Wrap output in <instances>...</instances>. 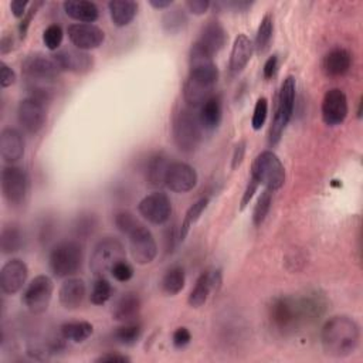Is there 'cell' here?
Here are the masks:
<instances>
[{"label":"cell","instance_id":"6da1fadb","mask_svg":"<svg viewBox=\"0 0 363 363\" xmlns=\"http://www.w3.org/2000/svg\"><path fill=\"white\" fill-rule=\"evenodd\" d=\"M360 340V329L354 319L346 315L332 316L320 330L323 352L332 357H346L352 354Z\"/></svg>","mask_w":363,"mask_h":363},{"label":"cell","instance_id":"7a4b0ae2","mask_svg":"<svg viewBox=\"0 0 363 363\" xmlns=\"http://www.w3.org/2000/svg\"><path fill=\"white\" fill-rule=\"evenodd\" d=\"M173 139L179 150L194 152L203 139V126L193 108H180L173 118Z\"/></svg>","mask_w":363,"mask_h":363},{"label":"cell","instance_id":"3957f363","mask_svg":"<svg viewBox=\"0 0 363 363\" xmlns=\"http://www.w3.org/2000/svg\"><path fill=\"white\" fill-rule=\"evenodd\" d=\"M84 261V248L77 240H62L57 242L48 257L51 272L57 278H68L78 272Z\"/></svg>","mask_w":363,"mask_h":363},{"label":"cell","instance_id":"277c9868","mask_svg":"<svg viewBox=\"0 0 363 363\" xmlns=\"http://www.w3.org/2000/svg\"><path fill=\"white\" fill-rule=\"evenodd\" d=\"M269 320L275 330L282 335L294 333L305 323L299 298L279 296L269 306Z\"/></svg>","mask_w":363,"mask_h":363},{"label":"cell","instance_id":"5b68a950","mask_svg":"<svg viewBox=\"0 0 363 363\" xmlns=\"http://www.w3.org/2000/svg\"><path fill=\"white\" fill-rule=\"evenodd\" d=\"M295 91H296V81L294 77H286L281 84L278 98H277V108L275 115L269 128V145H277L289 123L294 106H295Z\"/></svg>","mask_w":363,"mask_h":363},{"label":"cell","instance_id":"8992f818","mask_svg":"<svg viewBox=\"0 0 363 363\" xmlns=\"http://www.w3.org/2000/svg\"><path fill=\"white\" fill-rule=\"evenodd\" d=\"M126 257L122 241L116 237H104L99 240L89 257V268L95 277H105L112 268Z\"/></svg>","mask_w":363,"mask_h":363},{"label":"cell","instance_id":"52a82bcc","mask_svg":"<svg viewBox=\"0 0 363 363\" xmlns=\"http://www.w3.org/2000/svg\"><path fill=\"white\" fill-rule=\"evenodd\" d=\"M251 177L269 190H278L285 183V169L272 150L258 153L251 164Z\"/></svg>","mask_w":363,"mask_h":363},{"label":"cell","instance_id":"ba28073f","mask_svg":"<svg viewBox=\"0 0 363 363\" xmlns=\"http://www.w3.org/2000/svg\"><path fill=\"white\" fill-rule=\"evenodd\" d=\"M30 190L27 172L16 164L4 166L1 170V193L10 206H20L26 201Z\"/></svg>","mask_w":363,"mask_h":363},{"label":"cell","instance_id":"9c48e42d","mask_svg":"<svg viewBox=\"0 0 363 363\" xmlns=\"http://www.w3.org/2000/svg\"><path fill=\"white\" fill-rule=\"evenodd\" d=\"M21 72L27 81H45L51 82L60 77L62 68L54 55L34 52L24 58Z\"/></svg>","mask_w":363,"mask_h":363},{"label":"cell","instance_id":"30bf717a","mask_svg":"<svg viewBox=\"0 0 363 363\" xmlns=\"http://www.w3.org/2000/svg\"><path fill=\"white\" fill-rule=\"evenodd\" d=\"M54 284L48 275L34 277L26 286L21 301L31 313H43L50 306Z\"/></svg>","mask_w":363,"mask_h":363},{"label":"cell","instance_id":"8fae6325","mask_svg":"<svg viewBox=\"0 0 363 363\" xmlns=\"http://www.w3.org/2000/svg\"><path fill=\"white\" fill-rule=\"evenodd\" d=\"M129 250L132 259L139 265L150 264L157 255V244L153 234L140 224L129 235Z\"/></svg>","mask_w":363,"mask_h":363},{"label":"cell","instance_id":"7c38bea8","mask_svg":"<svg viewBox=\"0 0 363 363\" xmlns=\"http://www.w3.org/2000/svg\"><path fill=\"white\" fill-rule=\"evenodd\" d=\"M138 210L145 220L160 225L167 223L172 216V201L164 193L153 191L139 201Z\"/></svg>","mask_w":363,"mask_h":363},{"label":"cell","instance_id":"4fadbf2b","mask_svg":"<svg viewBox=\"0 0 363 363\" xmlns=\"http://www.w3.org/2000/svg\"><path fill=\"white\" fill-rule=\"evenodd\" d=\"M17 119L27 133L35 135L43 129L47 121L45 104L31 96L21 99L17 108Z\"/></svg>","mask_w":363,"mask_h":363},{"label":"cell","instance_id":"5bb4252c","mask_svg":"<svg viewBox=\"0 0 363 363\" xmlns=\"http://www.w3.org/2000/svg\"><path fill=\"white\" fill-rule=\"evenodd\" d=\"M189 65H190L189 75L203 79L211 85H216L218 79V68L213 60V55L207 52L197 41L190 48Z\"/></svg>","mask_w":363,"mask_h":363},{"label":"cell","instance_id":"9a60e30c","mask_svg":"<svg viewBox=\"0 0 363 363\" xmlns=\"http://www.w3.org/2000/svg\"><path fill=\"white\" fill-rule=\"evenodd\" d=\"M349 112L346 94L339 88H330L322 99V119L328 126L340 125Z\"/></svg>","mask_w":363,"mask_h":363},{"label":"cell","instance_id":"2e32d148","mask_svg":"<svg viewBox=\"0 0 363 363\" xmlns=\"http://www.w3.org/2000/svg\"><path fill=\"white\" fill-rule=\"evenodd\" d=\"M67 34L72 45L82 51L98 48L105 40L104 30L89 23H74L68 26Z\"/></svg>","mask_w":363,"mask_h":363},{"label":"cell","instance_id":"e0dca14e","mask_svg":"<svg viewBox=\"0 0 363 363\" xmlns=\"http://www.w3.org/2000/svg\"><path fill=\"white\" fill-rule=\"evenodd\" d=\"M28 275L27 264L20 258H11L0 269V288L6 295L17 294L26 284Z\"/></svg>","mask_w":363,"mask_h":363},{"label":"cell","instance_id":"ac0fdd59","mask_svg":"<svg viewBox=\"0 0 363 363\" xmlns=\"http://www.w3.org/2000/svg\"><path fill=\"white\" fill-rule=\"evenodd\" d=\"M197 180L199 177L194 167L184 162H172L164 186L174 193H186L196 187Z\"/></svg>","mask_w":363,"mask_h":363},{"label":"cell","instance_id":"d6986e66","mask_svg":"<svg viewBox=\"0 0 363 363\" xmlns=\"http://www.w3.org/2000/svg\"><path fill=\"white\" fill-rule=\"evenodd\" d=\"M221 284V271L220 269H207L196 281L194 288L190 291L187 303L191 308H200L206 303L210 294L216 291Z\"/></svg>","mask_w":363,"mask_h":363},{"label":"cell","instance_id":"ffe728a7","mask_svg":"<svg viewBox=\"0 0 363 363\" xmlns=\"http://www.w3.org/2000/svg\"><path fill=\"white\" fill-rule=\"evenodd\" d=\"M62 71H69L74 74H85L94 65V58L86 51L78 48H64L54 54Z\"/></svg>","mask_w":363,"mask_h":363},{"label":"cell","instance_id":"44dd1931","mask_svg":"<svg viewBox=\"0 0 363 363\" xmlns=\"http://www.w3.org/2000/svg\"><path fill=\"white\" fill-rule=\"evenodd\" d=\"M0 155L9 164L17 163L24 156V138L16 128H4L0 133Z\"/></svg>","mask_w":363,"mask_h":363},{"label":"cell","instance_id":"7402d4cb","mask_svg":"<svg viewBox=\"0 0 363 363\" xmlns=\"http://www.w3.org/2000/svg\"><path fill=\"white\" fill-rule=\"evenodd\" d=\"M140 308H142V299L138 292H133V291L123 292L112 306V318L122 323L133 322L139 316Z\"/></svg>","mask_w":363,"mask_h":363},{"label":"cell","instance_id":"603a6c76","mask_svg":"<svg viewBox=\"0 0 363 363\" xmlns=\"http://www.w3.org/2000/svg\"><path fill=\"white\" fill-rule=\"evenodd\" d=\"M227 41V33L217 20L207 21L200 31L197 43L213 57L223 50Z\"/></svg>","mask_w":363,"mask_h":363},{"label":"cell","instance_id":"cb8c5ba5","mask_svg":"<svg viewBox=\"0 0 363 363\" xmlns=\"http://www.w3.org/2000/svg\"><path fill=\"white\" fill-rule=\"evenodd\" d=\"M85 295V282L75 277H68L58 289V301L65 309H77L84 302Z\"/></svg>","mask_w":363,"mask_h":363},{"label":"cell","instance_id":"d4e9b609","mask_svg":"<svg viewBox=\"0 0 363 363\" xmlns=\"http://www.w3.org/2000/svg\"><path fill=\"white\" fill-rule=\"evenodd\" d=\"M213 88H214V85L189 75V78L184 84V88H183V98H184L187 106H190L193 109L200 108L211 95H214Z\"/></svg>","mask_w":363,"mask_h":363},{"label":"cell","instance_id":"484cf974","mask_svg":"<svg viewBox=\"0 0 363 363\" xmlns=\"http://www.w3.org/2000/svg\"><path fill=\"white\" fill-rule=\"evenodd\" d=\"M352 65V55L345 48H333L323 57L322 69L328 77H343Z\"/></svg>","mask_w":363,"mask_h":363},{"label":"cell","instance_id":"4316f807","mask_svg":"<svg viewBox=\"0 0 363 363\" xmlns=\"http://www.w3.org/2000/svg\"><path fill=\"white\" fill-rule=\"evenodd\" d=\"M252 50H254V44L245 34H238L235 37L231 52H230V62H228V68L233 74H238L245 68V65L251 60Z\"/></svg>","mask_w":363,"mask_h":363},{"label":"cell","instance_id":"83f0119b","mask_svg":"<svg viewBox=\"0 0 363 363\" xmlns=\"http://www.w3.org/2000/svg\"><path fill=\"white\" fill-rule=\"evenodd\" d=\"M62 9L68 17H71L78 23L94 24V21H96L99 17L98 6L94 1L65 0L62 3Z\"/></svg>","mask_w":363,"mask_h":363},{"label":"cell","instance_id":"f1b7e54d","mask_svg":"<svg viewBox=\"0 0 363 363\" xmlns=\"http://www.w3.org/2000/svg\"><path fill=\"white\" fill-rule=\"evenodd\" d=\"M170 164H172V162L169 160V157L164 153H162V152L155 153L149 159L147 166H146V182H147V184L152 186V187L164 186L166 176H167Z\"/></svg>","mask_w":363,"mask_h":363},{"label":"cell","instance_id":"f546056e","mask_svg":"<svg viewBox=\"0 0 363 363\" xmlns=\"http://www.w3.org/2000/svg\"><path fill=\"white\" fill-rule=\"evenodd\" d=\"M223 116V104L218 95H211L200 108H199V119L204 130H214Z\"/></svg>","mask_w":363,"mask_h":363},{"label":"cell","instance_id":"4dcf8cb0","mask_svg":"<svg viewBox=\"0 0 363 363\" xmlns=\"http://www.w3.org/2000/svg\"><path fill=\"white\" fill-rule=\"evenodd\" d=\"M108 10L112 23L116 27H125L136 17L138 3L133 0H112L108 3Z\"/></svg>","mask_w":363,"mask_h":363},{"label":"cell","instance_id":"1f68e13d","mask_svg":"<svg viewBox=\"0 0 363 363\" xmlns=\"http://www.w3.org/2000/svg\"><path fill=\"white\" fill-rule=\"evenodd\" d=\"M299 301H301V308H302L305 323L318 322L328 309L326 298L318 292H313L303 298H299Z\"/></svg>","mask_w":363,"mask_h":363},{"label":"cell","instance_id":"d6a6232c","mask_svg":"<svg viewBox=\"0 0 363 363\" xmlns=\"http://www.w3.org/2000/svg\"><path fill=\"white\" fill-rule=\"evenodd\" d=\"M60 333L64 340L82 343L94 333V326L86 320L67 322L60 326Z\"/></svg>","mask_w":363,"mask_h":363},{"label":"cell","instance_id":"836d02e7","mask_svg":"<svg viewBox=\"0 0 363 363\" xmlns=\"http://www.w3.org/2000/svg\"><path fill=\"white\" fill-rule=\"evenodd\" d=\"M24 237L17 225H6L0 234V250L4 255L14 254L21 250Z\"/></svg>","mask_w":363,"mask_h":363},{"label":"cell","instance_id":"e575fe53","mask_svg":"<svg viewBox=\"0 0 363 363\" xmlns=\"http://www.w3.org/2000/svg\"><path fill=\"white\" fill-rule=\"evenodd\" d=\"M184 282H186V274L183 267L173 265L163 275L162 288L167 295L173 296V295H177L184 288Z\"/></svg>","mask_w":363,"mask_h":363},{"label":"cell","instance_id":"d590c367","mask_svg":"<svg viewBox=\"0 0 363 363\" xmlns=\"http://www.w3.org/2000/svg\"><path fill=\"white\" fill-rule=\"evenodd\" d=\"M208 201H210L208 197H201L194 204H191L189 207V210L186 211V216H184L180 227H179V241H183L187 237L191 225L200 218L203 211L207 208Z\"/></svg>","mask_w":363,"mask_h":363},{"label":"cell","instance_id":"8d00e7d4","mask_svg":"<svg viewBox=\"0 0 363 363\" xmlns=\"http://www.w3.org/2000/svg\"><path fill=\"white\" fill-rule=\"evenodd\" d=\"M187 26V16L184 9L173 7L163 13L162 16V27L169 34H177Z\"/></svg>","mask_w":363,"mask_h":363},{"label":"cell","instance_id":"74e56055","mask_svg":"<svg viewBox=\"0 0 363 363\" xmlns=\"http://www.w3.org/2000/svg\"><path fill=\"white\" fill-rule=\"evenodd\" d=\"M272 34H274V20L271 14H265L258 26L257 30V35H255V50L258 54H264L269 45H271V40H272Z\"/></svg>","mask_w":363,"mask_h":363},{"label":"cell","instance_id":"f35d334b","mask_svg":"<svg viewBox=\"0 0 363 363\" xmlns=\"http://www.w3.org/2000/svg\"><path fill=\"white\" fill-rule=\"evenodd\" d=\"M140 336H142V325L136 320L122 323V326L116 328L113 333V337L116 339V342L125 346L135 345L140 339Z\"/></svg>","mask_w":363,"mask_h":363},{"label":"cell","instance_id":"ab89813d","mask_svg":"<svg viewBox=\"0 0 363 363\" xmlns=\"http://www.w3.org/2000/svg\"><path fill=\"white\" fill-rule=\"evenodd\" d=\"M271 204H272V190L264 189V191L259 194L257 204L254 206V210H252V223L255 227L264 223V220L269 213Z\"/></svg>","mask_w":363,"mask_h":363},{"label":"cell","instance_id":"60d3db41","mask_svg":"<svg viewBox=\"0 0 363 363\" xmlns=\"http://www.w3.org/2000/svg\"><path fill=\"white\" fill-rule=\"evenodd\" d=\"M111 296H112L111 282L105 277H96L89 295L91 302L94 305H104L111 299Z\"/></svg>","mask_w":363,"mask_h":363},{"label":"cell","instance_id":"b9f144b4","mask_svg":"<svg viewBox=\"0 0 363 363\" xmlns=\"http://www.w3.org/2000/svg\"><path fill=\"white\" fill-rule=\"evenodd\" d=\"M113 221H115L116 228L125 235H129L133 230H136L140 225V223L135 218V216L126 210L118 211L113 217Z\"/></svg>","mask_w":363,"mask_h":363},{"label":"cell","instance_id":"7bdbcfd3","mask_svg":"<svg viewBox=\"0 0 363 363\" xmlns=\"http://www.w3.org/2000/svg\"><path fill=\"white\" fill-rule=\"evenodd\" d=\"M62 38H64V31L60 24H50L43 33V43L51 51H55L60 48Z\"/></svg>","mask_w":363,"mask_h":363},{"label":"cell","instance_id":"ee69618b","mask_svg":"<svg viewBox=\"0 0 363 363\" xmlns=\"http://www.w3.org/2000/svg\"><path fill=\"white\" fill-rule=\"evenodd\" d=\"M267 115H268V101L267 98L259 96L255 102L252 118H251V126L254 130H259L264 126L267 121Z\"/></svg>","mask_w":363,"mask_h":363},{"label":"cell","instance_id":"f6af8a7d","mask_svg":"<svg viewBox=\"0 0 363 363\" xmlns=\"http://www.w3.org/2000/svg\"><path fill=\"white\" fill-rule=\"evenodd\" d=\"M98 221L96 217L94 214H85L77 218L75 221V233L81 237H88L89 234L94 233V230L96 228Z\"/></svg>","mask_w":363,"mask_h":363},{"label":"cell","instance_id":"bcb514c9","mask_svg":"<svg viewBox=\"0 0 363 363\" xmlns=\"http://www.w3.org/2000/svg\"><path fill=\"white\" fill-rule=\"evenodd\" d=\"M111 275L118 281V282H128L132 277H133V267L126 262V259L118 262L112 271H111Z\"/></svg>","mask_w":363,"mask_h":363},{"label":"cell","instance_id":"7dc6e473","mask_svg":"<svg viewBox=\"0 0 363 363\" xmlns=\"http://www.w3.org/2000/svg\"><path fill=\"white\" fill-rule=\"evenodd\" d=\"M41 6H43V1H34V3H31L30 9H28L27 13L24 14V17L20 20V23H18V34H20V38H24V37H26L27 30H28V27H30V23H31L33 17L35 16L37 10H38Z\"/></svg>","mask_w":363,"mask_h":363},{"label":"cell","instance_id":"c3c4849f","mask_svg":"<svg viewBox=\"0 0 363 363\" xmlns=\"http://www.w3.org/2000/svg\"><path fill=\"white\" fill-rule=\"evenodd\" d=\"M172 340H173V345L177 347V349H182V347H186L190 340H191V333L187 328L182 326V328H177L174 332H173V336H172Z\"/></svg>","mask_w":363,"mask_h":363},{"label":"cell","instance_id":"681fc988","mask_svg":"<svg viewBox=\"0 0 363 363\" xmlns=\"http://www.w3.org/2000/svg\"><path fill=\"white\" fill-rule=\"evenodd\" d=\"M245 149H247V142L244 139L235 143L234 150H233V157H231V169L233 170L240 167V164L242 163L244 156H245Z\"/></svg>","mask_w":363,"mask_h":363},{"label":"cell","instance_id":"f907efd6","mask_svg":"<svg viewBox=\"0 0 363 363\" xmlns=\"http://www.w3.org/2000/svg\"><path fill=\"white\" fill-rule=\"evenodd\" d=\"M258 186H259L258 182L254 180L252 177H250L248 184H247V187H245V190H244V193H242L241 201H240V211H242V210L250 204V201H251V199L254 197V194H255Z\"/></svg>","mask_w":363,"mask_h":363},{"label":"cell","instance_id":"816d5d0a","mask_svg":"<svg viewBox=\"0 0 363 363\" xmlns=\"http://www.w3.org/2000/svg\"><path fill=\"white\" fill-rule=\"evenodd\" d=\"M210 6H211V3L208 0H187L186 1V9L196 16L204 14L210 9Z\"/></svg>","mask_w":363,"mask_h":363},{"label":"cell","instance_id":"f5cc1de1","mask_svg":"<svg viewBox=\"0 0 363 363\" xmlns=\"http://www.w3.org/2000/svg\"><path fill=\"white\" fill-rule=\"evenodd\" d=\"M16 82V72L4 62H1V69H0V84L1 88H7Z\"/></svg>","mask_w":363,"mask_h":363},{"label":"cell","instance_id":"db71d44e","mask_svg":"<svg viewBox=\"0 0 363 363\" xmlns=\"http://www.w3.org/2000/svg\"><path fill=\"white\" fill-rule=\"evenodd\" d=\"M95 362H98V363H129L130 357L126 356V354H119V353L108 352V353L101 354L99 357H96Z\"/></svg>","mask_w":363,"mask_h":363},{"label":"cell","instance_id":"11a10c76","mask_svg":"<svg viewBox=\"0 0 363 363\" xmlns=\"http://www.w3.org/2000/svg\"><path fill=\"white\" fill-rule=\"evenodd\" d=\"M28 6H31V3L28 0H13L10 3V10L16 18L21 20L24 17V14L27 13Z\"/></svg>","mask_w":363,"mask_h":363},{"label":"cell","instance_id":"9f6ffc18","mask_svg":"<svg viewBox=\"0 0 363 363\" xmlns=\"http://www.w3.org/2000/svg\"><path fill=\"white\" fill-rule=\"evenodd\" d=\"M220 6H223L224 9L233 10V11H247L254 3L252 1H244V0H233V1H224V3H218Z\"/></svg>","mask_w":363,"mask_h":363},{"label":"cell","instance_id":"6f0895ef","mask_svg":"<svg viewBox=\"0 0 363 363\" xmlns=\"http://www.w3.org/2000/svg\"><path fill=\"white\" fill-rule=\"evenodd\" d=\"M277 68H278V57L274 54L264 64V68H262L264 78H267V79L272 78L275 75V72H277Z\"/></svg>","mask_w":363,"mask_h":363},{"label":"cell","instance_id":"680465c9","mask_svg":"<svg viewBox=\"0 0 363 363\" xmlns=\"http://www.w3.org/2000/svg\"><path fill=\"white\" fill-rule=\"evenodd\" d=\"M176 238L179 241V235H176V228H169L167 233H166V252H172L173 248H174V242H176Z\"/></svg>","mask_w":363,"mask_h":363},{"label":"cell","instance_id":"91938a15","mask_svg":"<svg viewBox=\"0 0 363 363\" xmlns=\"http://www.w3.org/2000/svg\"><path fill=\"white\" fill-rule=\"evenodd\" d=\"M13 48V37L10 34H4L0 41V52L7 54Z\"/></svg>","mask_w":363,"mask_h":363},{"label":"cell","instance_id":"94428289","mask_svg":"<svg viewBox=\"0 0 363 363\" xmlns=\"http://www.w3.org/2000/svg\"><path fill=\"white\" fill-rule=\"evenodd\" d=\"M149 4L156 9V10H167L172 7L173 1L172 0H149Z\"/></svg>","mask_w":363,"mask_h":363},{"label":"cell","instance_id":"6125c7cd","mask_svg":"<svg viewBox=\"0 0 363 363\" xmlns=\"http://www.w3.org/2000/svg\"><path fill=\"white\" fill-rule=\"evenodd\" d=\"M357 118H362V101L359 102V106H357Z\"/></svg>","mask_w":363,"mask_h":363}]
</instances>
